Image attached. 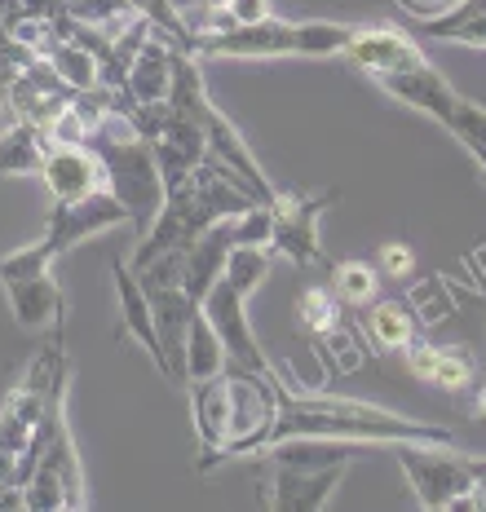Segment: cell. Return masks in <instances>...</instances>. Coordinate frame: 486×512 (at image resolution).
I'll return each instance as SVG.
<instances>
[{
  "instance_id": "ffe728a7",
  "label": "cell",
  "mask_w": 486,
  "mask_h": 512,
  "mask_svg": "<svg viewBox=\"0 0 486 512\" xmlns=\"http://www.w3.org/2000/svg\"><path fill=\"white\" fill-rule=\"evenodd\" d=\"M49 133L27 120H14L0 133V177H27V173H40L49 155Z\"/></svg>"
},
{
  "instance_id": "4316f807",
  "label": "cell",
  "mask_w": 486,
  "mask_h": 512,
  "mask_svg": "<svg viewBox=\"0 0 486 512\" xmlns=\"http://www.w3.org/2000/svg\"><path fill=\"white\" fill-rule=\"evenodd\" d=\"M129 5H133L142 18H151L155 31H164V36L173 40V45L182 49V53H195V31H190V23H186L182 14H177L173 5H168V0H129Z\"/></svg>"
},
{
  "instance_id": "8992f818",
  "label": "cell",
  "mask_w": 486,
  "mask_h": 512,
  "mask_svg": "<svg viewBox=\"0 0 486 512\" xmlns=\"http://www.w3.org/2000/svg\"><path fill=\"white\" fill-rule=\"evenodd\" d=\"M230 376V420H226V446H221V464L235 455H252L274 437V420H279V389L274 376H257L226 362Z\"/></svg>"
},
{
  "instance_id": "484cf974",
  "label": "cell",
  "mask_w": 486,
  "mask_h": 512,
  "mask_svg": "<svg viewBox=\"0 0 486 512\" xmlns=\"http://www.w3.org/2000/svg\"><path fill=\"white\" fill-rule=\"evenodd\" d=\"M341 314H345V305L336 301L327 287H305V292L297 296V318H301V327H305V332H314L319 340L341 336Z\"/></svg>"
},
{
  "instance_id": "d6a6232c",
  "label": "cell",
  "mask_w": 486,
  "mask_h": 512,
  "mask_svg": "<svg viewBox=\"0 0 486 512\" xmlns=\"http://www.w3.org/2000/svg\"><path fill=\"white\" fill-rule=\"evenodd\" d=\"M398 5H403L411 18H433V14H442L447 5H456V0H398Z\"/></svg>"
},
{
  "instance_id": "7c38bea8",
  "label": "cell",
  "mask_w": 486,
  "mask_h": 512,
  "mask_svg": "<svg viewBox=\"0 0 486 512\" xmlns=\"http://www.w3.org/2000/svg\"><path fill=\"white\" fill-rule=\"evenodd\" d=\"M190 407H195V433H199V473H213L226 446V420H230V376H217L190 384Z\"/></svg>"
},
{
  "instance_id": "ba28073f",
  "label": "cell",
  "mask_w": 486,
  "mask_h": 512,
  "mask_svg": "<svg viewBox=\"0 0 486 512\" xmlns=\"http://www.w3.org/2000/svg\"><path fill=\"white\" fill-rule=\"evenodd\" d=\"M124 221H129V212H124V204L111 195L107 186L93 190V195H84V199H54L40 248H45L49 261H58V256L71 252L76 243L93 239V234H102L111 226H124Z\"/></svg>"
},
{
  "instance_id": "1f68e13d",
  "label": "cell",
  "mask_w": 486,
  "mask_h": 512,
  "mask_svg": "<svg viewBox=\"0 0 486 512\" xmlns=\"http://www.w3.org/2000/svg\"><path fill=\"white\" fill-rule=\"evenodd\" d=\"M230 14V23L235 27H248V23H261V18H270L274 9H270V0H226L221 5Z\"/></svg>"
},
{
  "instance_id": "7a4b0ae2",
  "label": "cell",
  "mask_w": 486,
  "mask_h": 512,
  "mask_svg": "<svg viewBox=\"0 0 486 512\" xmlns=\"http://www.w3.org/2000/svg\"><path fill=\"white\" fill-rule=\"evenodd\" d=\"M84 146L102 159L107 190L124 204L129 226L137 230V239H142V234L151 230V221L160 217V208H164V181H160V164H155L151 137L137 133L129 115L107 111Z\"/></svg>"
},
{
  "instance_id": "8fae6325",
  "label": "cell",
  "mask_w": 486,
  "mask_h": 512,
  "mask_svg": "<svg viewBox=\"0 0 486 512\" xmlns=\"http://www.w3.org/2000/svg\"><path fill=\"white\" fill-rule=\"evenodd\" d=\"M345 473H350V464H332V468L274 464L266 508H274V512H323L336 499V490H341Z\"/></svg>"
},
{
  "instance_id": "44dd1931",
  "label": "cell",
  "mask_w": 486,
  "mask_h": 512,
  "mask_svg": "<svg viewBox=\"0 0 486 512\" xmlns=\"http://www.w3.org/2000/svg\"><path fill=\"white\" fill-rule=\"evenodd\" d=\"M217 371H226V345H221L217 327L208 323L204 309H195V314H190V327H186V384L182 389L217 376Z\"/></svg>"
},
{
  "instance_id": "836d02e7",
  "label": "cell",
  "mask_w": 486,
  "mask_h": 512,
  "mask_svg": "<svg viewBox=\"0 0 486 512\" xmlns=\"http://www.w3.org/2000/svg\"><path fill=\"white\" fill-rule=\"evenodd\" d=\"M5 482H14V455L0 451V486H5Z\"/></svg>"
},
{
  "instance_id": "7402d4cb",
  "label": "cell",
  "mask_w": 486,
  "mask_h": 512,
  "mask_svg": "<svg viewBox=\"0 0 486 512\" xmlns=\"http://www.w3.org/2000/svg\"><path fill=\"white\" fill-rule=\"evenodd\" d=\"M416 336V318H411V305L403 301H376L367 305V340L385 354V349H403L407 340Z\"/></svg>"
},
{
  "instance_id": "74e56055",
  "label": "cell",
  "mask_w": 486,
  "mask_h": 512,
  "mask_svg": "<svg viewBox=\"0 0 486 512\" xmlns=\"http://www.w3.org/2000/svg\"><path fill=\"white\" fill-rule=\"evenodd\" d=\"M226 0H199V9H221Z\"/></svg>"
},
{
  "instance_id": "4fadbf2b",
  "label": "cell",
  "mask_w": 486,
  "mask_h": 512,
  "mask_svg": "<svg viewBox=\"0 0 486 512\" xmlns=\"http://www.w3.org/2000/svg\"><path fill=\"white\" fill-rule=\"evenodd\" d=\"M40 177H45V186L54 199H84V195L107 186L102 159L93 155L89 146H62V142L49 146L45 164H40Z\"/></svg>"
},
{
  "instance_id": "9c48e42d",
  "label": "cell",
  "mask_w": 486,
  "mask_h": 512,
  "mask_svg": "<svg viewBox=\"0 0 486 512\" xmlns=\"http://www.w3.org/2000/svg\"><path fill=\"white\" fill-rule=\"evenodd\" d=\"M199 309H204L208 323L217 327L221 345H226V362H235V367H243V371H257V376H274L266 349H261V340L252 336V323H248V314H243L248 301H243L235 287L217 279L213 292L199 301Z\"/></svg>"
},
{
  "instance_id": "5bb4252c",
  "label": "cell",
  "mask_w": 486,
  "mask_h": 512,
  "mask_svg": "<svg viewBox=\"0 0 486 512\" xmlns=\"http://www.w3.org/2000/svg\"><path fill=\"white\" fill-rule=\"evenodd\" d=\"M376 84L385 93H394L398 102L425 111L429 120H438L442 128H447L451 111H456V98H460V93L442 80V71L433 67V62H425V67H411V71H394V76H380Z\"/></svg>"
},
{
  "instance_id": "d590c367",
  "label": "cell",
  "mask_w": 486,
  "mask_h": 512,
  "mask_svg": "<svg viewBox=\"0 0 486 512\" xmlns=\"http://www.w3.org/2000/svg\"><path fill=\"white\" fill-rule=\"evenodd\" d=\"M168 5H173L177 14H190V9H199V0H168Z\"/></svg>"
},
{
  "instance_id": "e0dca14e",
  "label": "cell",
  "mask_w": 486,
  "mask_h": 512,
  "mask_svg": "<svg viewBox=\"0 0 486 512\" xmlns=\"http://www.w3.org/2000/svg\"><path fill=\"white\" fill-rule=\"evenodd\" d=\"M173 58H177V45H168L160 31H151L137 58L129 62L124 71V89H129L133 102L151 106V102H164L168 98V84H173Z\"/></svg>"
},
{
  "instance_id": "cb8c5ba5",
  "label": "cell",
  "mask_w": 486,
  "mask_h": 512,
  "mask_svg": "<svg viewBox=\"0 0 486 512\" xmlns=\"http://www.w3.org/2000/svg\"><path fill=\"white\" fill-rule=\"evenodd\" d=\"M332 292L341 305L350 309H367L380 296V270L367 261H341L332 265Z\"/></svg>"
},
{
  "instance_id": "f1b7e54d",
  "label": "cell",
  "mask_w": 486,
  "mask_h": 512,
  "mask_svg": "<svg viewBox=\"0 0 486 512\" xmlns=\"http://www.w3.org/2000/svg\"><path fill=\"white\" fill-rule=\"evenodd\" d=\"M270 230H274L270 204H248L239 217H230V243L235 248H270Z\"/></svg>"
},
{
  "instance_id": "d4e9b609",
  "label": "cell",
  "mask_w": 486,
  "mask_h": 512,
  "mask_svg": "<svg viewBox=\"0 0 486 512\" xmlns=\"http://www.w3.org/2000/svg\"><path fill=\"white\" fill-rule=\"evenodd\" d=\"M270 265H274L270 248H230L226 270H221V283H230L243 301H248V296L270 279Z\"/></svg>"
},
{
  "instance_id": "603a6c76",
  "label": "cell",
  "mask_w": 486,
  "mask_h": 512,
  "mask_svg": "<svg viewBox=\"0 0 486 512\" xmlns=\"http://www.w3.org/2000/svg\"><path fill=\"white\" fill-rule=\"evenodd\" d=\"M40 58H45L49 67L58 71V80L67 84V89H76V93L98 89V62H93V53L80 49L76 40H62L58 31H54V40L45 45V53H40Z\"/></svg>"
},
{
  "instance_id": "277c9868",
  "label": "cell",
  "mask_w": 486,
  "mask_h": 512,
  "mask_svg": "<svg viewBox=\"0 0 486 512\" xmlns=\"http://www.w3.org/2000/svg\"><path fill=\"white\" fill-rule=\"evenodd\" d=\"M394 455L403 464L416 504L429 512H473V460L460 455V446L433 442H394Z\"/></svg>"
},
{
  "instance_id": "5b68a950",
  "label": "cell",
  "mask_w": 486,
  "mask_h": 512,
  "mask_svg": "<svg viewBox=\"0 0 486 512\" xmlns=\"http://www.w3.org/2000/svg\"><path fill=\"white\" fill-rule=\"evenodd\" d=\"M0 292H5L9 309H14V323L23 332H49L54 318L67 314L62 287L54 279V261L45 256L40 243L0 256Z\"/></svg>"
},
{
  "instance_id": "8d00e7d4",
  "label": "cell",
  "mask_w": 486,
  "mask_h": 512,
  "mask_svg": "<svg viewBox=\"0 0 486 512\" xmlns=\"http://www.w3.org/2000/svg\"><path fill=\"white\" fill-rule=\"evenodd\" d=\"M464 151H469L473 159H478V164H482V173H486V146H464Z\"/></svg>"
},
{
  "instance_id": "6da1fadb",
  "label": "cell",
  "mask_w": 486,
  "mask_h": 512,
  "mask_svg": "<svg viewBox=\"0 0 486 512\" xmlns=\"http://www.w3.org/2000/svg\"><path fill=\"white\" fill-rule=\"evenodd\" d=\"M274 389H279L274 437H350V442H372V446H394V442L460 446V437L447 424H420L398 411L372 407V402L341 398V393H305L292 389L283 376H274Z\"/></svg>"
},
{
  "instance_id": "e575fe53",
  "label": "cell",
  "mask_w": 486,
  "mask_h": 512,
  "mask_svg": "<svg viewBox=\"0 0 486 512\" xmlns=\"http://www.w3.org/2000/svg\"><path fill=\"white\" fill-rule=\"evenodd\" d=\"M473 411H478V420H486V384L478 389V398H473Z\"/></svg>"
},
{
  "instance_id": "f546056e",
  "label": "cell",
  "mask_w": 486,
  "mask_h": 512,
  "mask_svg": "<svg viewBox=\"0 0 486 512\" xmlns=\"http://www.w3.org/2000/svg\"><path fill=\"white\" fill-rule=\"evenodd\" d=\"M429 384H438V389H447V393L473 384V358L464 354V349H438V362H433Z\"/></svg>"
},
{
  "instance_id": "ac0fdd59",
  "label": "cell",
  "mask_w": 486,
  "mask_h": 512,
  "mask_svg": "<svg viewBox=\"0 0 486 512\" xmlns=\"http://www.w3.org/2000/svg\"><path fill=\"white\" fill-rule=\"evenodd\" d=\"M416 36L425 40H447V45H473L486 49V0H456L442 14L416 18Z\"/></svg>"
},
{
  "instance_id": "30bf717a",
  "label": "cell",
  "mask_w": 486,
  "mask_h": 512,
  "mask_svg": "<svg viewBox=\"0 0 486 512\" xmlns=\"http://www.w3.org/2000/svg\"><path fill=\"white\" fill-rule=\"evenodd\" d=\"M345 58L354 62L358 71H367L372 80L380 76H394V71H411V67H425V49L420 40L403 27H389V23H376V27H354L350 31V45L341 49Z\"/></svg>"
},
{
  "instance_id": "9a60e30c",
  "label": "cell",
  "mask_w": 486,
  "mask_h": 512,
  "mask_svg": "<svg viewBox=\"0 0 486 512\" xmlns=\"http://www.w3.org/2000/svg\"><path fill=\"white\" fill-rule=\"evenodd\" d=\"M111 279H115V301H120V327L146 349V354H151L155 371L164 376V349H160V332H155L151 296H146V287L137 283L129 261H111Z\"/></svg>"
},
{
  "instance_id": "3957f363",
  "label": "cell",
  "mask_w": 486,
  "mask_h": 512,
  "mask_svg": "<svg viewBox=\"0 0 486 512\" xmlns=\"http://www.w3.org/2000/svg\"><path fill=\"white\" fill-rule=\"evenodd\" d=\"M345 23H327V18H310V23H288V18L270 14L261 23L230 27V31H195V58H332L350 45Z\"/></svg>"
},
{
  "instance_id": "d6986e66",
  "label": "cell",
  "mask_w": 486,
  "mask_h": 512,
  "mask_svg": "<svg viewBox=\"0 0 486 512\" xmlns=\"http://www.w3.org/2000/svg\"><path fill=\"white\" fill-rule=\"evenodd\" d=\"M45 393L49 389H36V384L18 380L14 393L5 398V407H0V451H9L18 460V451L27 446L31 429H36L40 411H45Z\"/></svg>"
},
{
  "instance_id": "4dcf8cb0",
  "label": "cell",
  "mask_w": 486,
  "mask_h": 512,
  "mask_svg": "<svg viewBox=\"0 0 486 512\" xmlns=\"http://www.w3.org/2000/svg\"><path fill=\"white\" fill-rule=\"evenodd\" d=\"M376 270L380 279H411V270H416V252L407 248V243H385L376 256Z\"/></svg>"
},
{
  "instance_id": "52a82bcc",
  "label": "cell",
  "mask_w": 486,
  "mask_h": 512,
  "mask_svg": "<svg viewBox=\"0 0 486 512\" xmlns=\"http://www.w3.org/2000/svg\"><path fill=\"white\" fill-rule=\"evenodd\" d=\"M341 190H319V195H274L270 204V217H274V230H270V248L279 256L297 265H314L323 261V248H319V217L327 208H336Z\"/></svg>"
},
{
  "instance_id": "2e32d148",
  "label": "cell",
  "mask_w": 486,
  "mask_h": 512,
  "mask_svg": "<svg viewBox=\"0 0 486 512\" xmlns=\"http://www.w3.org/2000/svg\"><path fill=\"white\" fill-rule=\"evenodd\" d=\"M230 248H235V243H230V217H226V221H213V226H208V230L186 248V261H182V292H186L195 305L204 301V296L213 292V283L221 279Z\"/></svg>"
},
{
  "instance_id": "83f0119b",
  "label": "cell",
  "mask_w": 486,
  "mask_h": 512,
  "mask_svg": "<svg viewBox=\"0 0 486 512\" xmlns=\"http://www.w3.org/2000/svg\"><path fill=\"white\" fill-rule=\"evenodd\" d=\"M23 508H31V512H67V490H62L54 468L36 464V473H31L27 486H23Z\"/></svg>"
}]
</instances>
